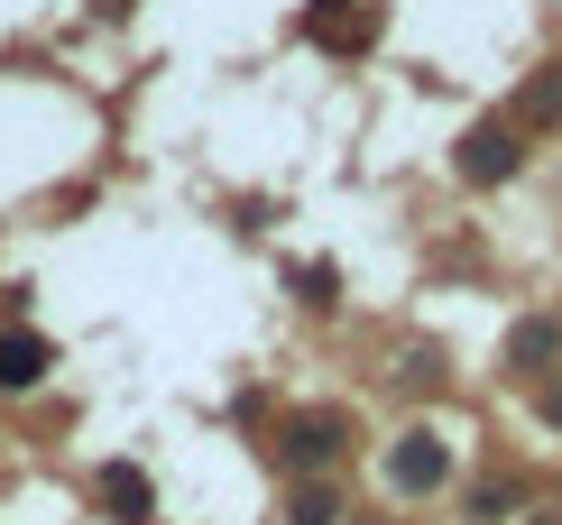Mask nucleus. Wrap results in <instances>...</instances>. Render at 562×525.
Segmentation results:
<instances>
[{
	"label": "nucleus",
	"instance_id": "7",
	"mask_svg": "<svg viewBox=\"0 0 562 525\" xmlns=\"http://www.w3.org/2000/svg\"><path fill=\"white\" fill-rule=\"evenodd\" d=\"M553 350H562V332H553V323H517V342H507V360H517V369H544Z\"/></svg>",
	"mask_w": 562,
	"mask_h": 525
},
{
	"label": "nucleus",
	"instance_id": "4",
	"mask_svg": "<svg viewBox=\"0 0 562 525\" xmlns=\"http://www.w3.org/2000/svg\"><path fill=\"white\" fill-rule=\"evenodd\" d=\"M56 369V342H46V332H0V388H37V378Z\"/></svg>",
	"mask_w": 562,
	"mask_h": 525
},
{
	"label": "nucleus",
	"instance_id": "11",
	"mask_svg": "<svg viewBox=\"0 0 562 525\" xmlns=\"http://www.w3.org/2000/svg\"><path fill=\"white\" fill-rule=\"evenodd\" d=\"M544 424H553V434H562V378H553V388H544Z\"/></svg>",
	"mask_w": 562,
	"mask_h": 525
},
{
	"label": "nucleus",
	"instance_id": "2",
	"mask_svg": "<svg viewBox=\"0 0 562 525\" xmlns=\"http://www.w3.org/2000/svg\"><path fill=\"white\" fill-rule=\"evenodd\" d=\"M517 130H507V121H480L471 138H461V176H471V185H498V176H517Z\"/></svg>",
	"mask_w": 562,
	"mask_h": 525
},
{
	"label": "nucleus",
	"instance_id": "8",
	"mask_svg": "<svg viewBox=\"0 0 562 525\" xmlns=\"http://www.w3.org/2000/svg\"><path fill=\"white\" fill-rule=\"evenodd\" d=\"M286 516H295V525H341V498H333V489H295Z\"/></svg>",
	"mask_w": 562,
	"mask_h": 525
},
{
	"label": "nucleus",
	"instance_id": "5",
	"mask_svg": "<svg viewBox=\"0 0 562 525\" xmlns=\"http://www.w3.org/2000/svg\"><path fill=\"white\" fill-rule=\"evenodd\" d=\"M304 29H314L323 46H369V37H379V0H323Z\"/></svg>",
	"mask_w": 562,
	"mask_h": 525
},
{
	"label": "nucleus",
	"instance_id": "10",
	"mask_svg": "<svg viewBox=\"0 0 562 525\" xmlns=\"http://www.w3.org/2000/svg\"><path fill=\"white\" fill-rule=\"evenodd\" d=\"M507 507H517V489H480V498H471V516H480V525H498Z\"/></svg>",
	"mask_w": 562,
	"mask_h": 525
},
{
	"label": "nucleus",
	"instance_id": "1",
	"mask_svg": "<svg viewBox=\"0 0 562 525\" xmlns=\"http://www.w3.org/2000/svg\"><path fill=\"white\" fill-rule=\"evenodd\" d=\"M452 480V451H442L434 434H406L387 451V489H406V498H425V489H442Z\"/></svg>",
	"mask_w": 562,
	"mask_h": 525
},
{
	"label": "nucleus",
	"instance_id": "9",
	"mask_svg": "<svg viewBox=\"0 0 562 525\" xmlns=\"http://www.w3.org/2000/svg\"><path fill=\"white\" fill-rule=\"evenodd\" d=\"M526 121H562V75H544V83L526 92Z\"/></svg>",
	"mask_w": 562,
	"mask_h": 525
},
{
	"label": "nucleus",
	"instance_id": "3",
	"mask_svg": "<svg viewBox=\"0 0 562 525\" xmlns=\"http://www.w3.org/2000/svg\"><path fill=\"white\" fill-rule=\"evenodd\" d=\"M341 443H350V424H341V415H295V424H286V461H295V470L341 461Z\"/></svg>",
	"mask_w": 562,
	"mask_h": 525
},
{
	"label": "nucleus",
	"instance_id": "6",
	"mask_svg": "<svg viewBox=\"0 0 562 525\" xmlns=\"http://www.w3.org/2000/svg\"><path fill=\"white\" fill-rule=\"evenodd\" d=\"M102 507H111V525H148V507H157V489H148V470H130V461H111V470H102Z\"/></svg>",
	"mask_w": 562,
	"mask_h": 525
}]
</instances>
